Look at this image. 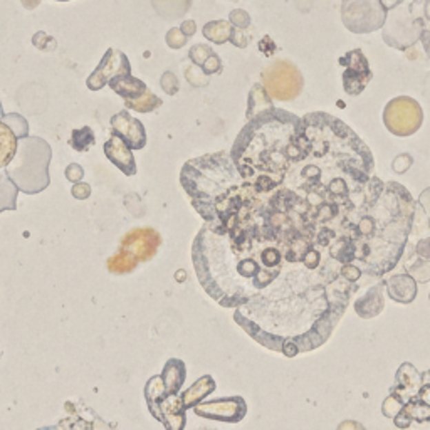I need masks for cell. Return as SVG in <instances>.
<instances>
[{"mask_svg":"<svg viewBox=\"0 0 430 430\" xmlns=\"http://www.w3.org/2000/svg\"><path fill=\"white\" fill-rule=\"evenodd\" d=\"M412 194L375 175L370 148L328 113L305 114L281 182L245 180L224 217L234 279L264 309L271 351L293 358L329 340L349 299L400 263Z\"/></svg>","mask_w":430,"mask_h":430,"instance_id":"obj_1","label":"cell"},{"mask_svg":"<svg viewBox=\"0 0 430 430\" xmlns=\"http://www.w3.org/2000/svg\"><path fill=\"white\" fill-rule=\"evenodd\" d=\"M180 182L192 198V207L205 222H212L234 192L244 183L227 152L188 160L180 172Z\"/></svg>","mask_w":430,"mask_h":430,"instance_id":"obj_2","label":"cell"},{"mask_svg":"<svg viewBox=\"0 0 430 430\" xmlns=\"http://www.w3.org/2000/svg\"><path fill=\"white\" fill-rule=\"evenodd\" d=\"M51 156L52 150L48 141L39 136H24L19 140L17 153L6 167V174L24 194H39L51 183Z\"/></svg>","mask_w":430,"mask_h":430,"instance_id":"obj_3","label":"cell"},{"mask_svg":"<svg viewBox=\"0 0 430 430\" xmlns=\"http://www.w3.org/2000/svg\"><path fill=\"white\" fill-rule=\"evenodd\" d=\"M160 242L161 237L155 229H133L123 237L118 254L108 259V269L114 274L132 272L138 264L150 260L156 254Z\"/></svg>","mask_w":430,"mask_h":430,"instance_id":"obj_4","label":"cell"},{"mask_svg":"<svg viewBox=\"0 0 430 430\" xmlns=\"http://www.w3.org/2000/svg\"><path fill=\"white\" fill-rule=\"evenodd\" d=\"M383 123L385 128L395 136H412L424 123V111L416 99L409 96H398L387 103L383 110Z\"/></svg>","mask_w":430,"mask_h":430,"instance_id":"obj_5","label":"cell"},{"mask_svg":"<svg viewBox=\"0 0 430 430\" xmlns=\"http://www.w3.org/2000/svg\"><path fill=\"white\" fill-rule=\"evenodd\" d=\"M263 79L269 96L279 101H291L298 98L303 90V78L298 69L284 61L269 66L264 71Z\"/></svg>","mask_w":430,"mask_h":430,"instance_id":"obj_6","label":"cell"},{"mask_svg":"<svg viewBox=\"0 0 430 430\" xmlns=\"http://www.w3.org/2000/svg\"><path fill=\"white\" fill-rule=\"evenodd\" d=\"M197 417L236 424L247 416V403L242 397H225L212 402H201L194 407Z\"/></svg>","mask_w":430,"mask_h":430,"instance_id":"obj_7","label":"cell"},{"mask_svg":"<svg viewBox=\"0 0 430 430\" xmlns=\"http://www.w3.org/2000/svg\"><path fill=\"white\" fill-rule=\"evenodd\" d=\"M130 72H132V66H130L128 57L118 49L110 48L103 56L101 63L94 69L93 74L88 78L86 84L91 91H99L113 78L120 74H130Z\"/></svg>","mask_w":430,"mask_h":430,"instance_id":"obj_8","label":"cell"},{"mask_svg":"<svg viewBox=\"0 0 430 430\" xmlns=\"http://www.w3.org/2000/svg\"><path fill=\"white\" fill-rule=\"evenodd\" d=\"M111 132L120 136L132 150H141L147 145V132L140 120L133 118L128 111H120L111 118Z\"/></svg>","mask_w":430,"mask_h":430,"instance_id":"obj_9","label":"cell"},{"mask_svg":"<svg viewBox=\"0 0 430 430\" xmlns=\"http://www.w3.org/2000/svg\"><path fill=\"white\" fill-rule=\"evenodd\" d=\"M353 308L363 320H371V318L382 314V311L385 309V281L380 279V281L370 284L367 293L356 299Z\"/></svg>","mask_w":430,"mask_h":430,"instance_id":"obj_10","label":"cell"},{"mask_svg":"<svg viewBox=\"0 0 430 430\" xmlns=\"http://www.w3.org/2000/svg\"><path fill=\"white\" fill-rule=\"evenodd\" d=\"M105 155L116 168H120L125 175H136V161H134L133 152L120 136H111L105 143Z\"/></svg>","mask_w":430,"mask_h":430,"instance_id":"obj_11","label":"cell"},{"mask_svg":"<svg viewBox=\"0 0 430 430\" xmlns=\"http://www.w3.org/2000/svg\"><path fill=\"white\" fill-rule=\"evenodd\" d=\"M422 387V373H418L417 368L412 363H403L395 375V383L391 387V393L400 397L403 402H409L417 395Z\"/></svg>","mask_w":430,"mask_h":430,"instance_id":"obj_12","label":"cell"},{"mask_svg":"<svg viewBox=\"0 0 430 430\" xmlns=\"http://www.w3.org/2000/svg\"><path fill=\"white\" fill-rule=\"evenodd\" d=\"M417 281L410 274H393L385 279V291L390 299L400 305H410L417 298Z\"/></svg>","mask_w":430,"mask_h":430,"instance_id":"obj_13","label":"cell"},{"mask_svg":"<svg viewBox=\"0 0 430 430\" xmlns=\"http://www.w3.org/2000/svg\"><path fill=\"white\" fill-rule=\"evenodd\" d=\"M187 409L183 405L178 393L170 395L163 398L160 403V420L161 424L170 430H182L187 424Z\"/></svg>","mask_w":430,"mask_h":430,"instance_id":"obj_14","label":"cell"},{"mask_svg":"<svg viewBox=\"0 0 430 430\" xmlns=\"http://www.w3.org/2000/svg\"><path fill=\"white\" fill-rule=\"evenodd\" d=\"M110 88L116 94H120L125 99H136L138 96L145 94L148 91V86L138 78H133L132 72L130 74H120L116 78L110 81Z\"/></svg>","mask_w":430,"mask_h":430,"instance_id":"obj_15","label":"cell"},{"mask_svg":"<svg viewBox=\"0 0 430 430\" xmlns=\"http://www.w3.org/2000/svg\"><path fill=\"white\" fill-rule=\"evenodd\" d=\"M214 390H215V380L210 375H203L194 383V385L190 387V389L182 391V393H178V395H180V398H182L185 409L188 410V409H194L197 403H201L203 398H205L207 395L212 393Z\"/></svg>","mask_w":430,"mask_h":430,"instance_id":"obj_16","label":"cell"},{"mask_svg":"<svg viewBox=\"0 0 430 430\" xmlns=\"http://www.w3.org/2000/svg\"><path fill=\"white\" fill-rule=\"evenodd\" d=\"M185 376H187V368L182 360H176V358L168 360L163 368V373H161V378H163V383H165V387H167L168 393L170 395L180 393L183 382H185Z\"/></svg>","mask_w":430,"mask_h":430,"instance_id":"obj_17","label":"cell"},{"mask_svg":"<svg viewBox=\"0 0 430 430\" xmlns=\"http://www.w3.org/2000/svg\"><path fill=\"white\" fill-rule=\"evenodd\" d=\"M19 140L21 138L14 133V130L6 121L0 120V170L14 160L19 148Z\"/></svg>","mask_w":430,"mask_h":430,"instance_id":"obj_18","label":"cell"},{"mask_svg":"<svg viewBox=\"0 0 430 430\" xmlns=\"http://www.w3.org/2000/svg\"><path fill=\"white\" fill-rule=\"evenodd\" d=\"M168 395L167 387H165L161 375H155L148 380L145 387V398H147L148 410L156 420H160V403Z\"/></svg>","mask_w":430,"mask_h":430,"instance_id":"obj_19","label":"cell"},{"mask_svg":"<svg viewBox=\"0 0 430 430\" xmlns=\"http://www.w3.org/2000/svg\"><path fill=\"white\" fill-rule=\"evenodd\" d=\"M271 108H274V105H272L271 96H269L266 88L260 86V84H256V86L251 90V93H249L247 113H245L247 121L252 120V118L259 116L260 113L271 110Z\"/></svg>","mask_w":430,"mask_h":430,"instance_id":"obj_20","label":"cell"},{"mask_svg":"<svg viewBox=\"0 0 430 430\" xmlns=\"http://www.w3.org/2000/svg\"><path fill=\"white\" fill-rule=\"evenodd\" d=\"M194 0H152L155 12L165 19H180L190 10Z\"/></svg>","mask_w":430,"mask_h":430,"instance_id":"obj_21","label":"cell"},{"mask_svg":"<svg viewBox=\"0 0 430 430\" xmlns=\"http://www.w3.org/2000/svg\"><path fill=\"white\" fill-rule=\"evenodd\" d=\"M19 187L10 180L6 170L0 172V212L17 209Z\"/></svg>","mask_w":430,"mask_h":430,"instance_id":"obj_22","label":"cell"},{"mask_svg":"<svg viewBox=\"0 0 430 430\" xmlns=\"http://www.w3.org/2000/svg\"><path fill=\"white\" fill-rule=\"evenodd\" d=\"M234 25L230 21H212L209 24L203 25L202 32L205 39H209L214 44H224V42L230 41V34H232Z\"/></svg>","mask_w":430,"mask_h":430,"instance_id":"obj_23","label":"cell"},{"mask_svg":"<svg viewBox=\"0 0 430 430\" xmlns=\"http://www.w3.org/2000/svg\"><path fill=\"white\" fill-rule=\"evenodd\" d=\"M405 271L417 283H430V259H424V257L413 254L405 260Z\"/></svg>","mask_w":430,"mask_h":430,"instance_id":"obj_24","label":"cell"},{"mask_svg":"<svg viewBox=\"0 0 430 430\" xmlns=\"http://www.w3.org/2000/svg\"><path fill=\"white\" fill-rule=\"evenodd\" d=\"M163 105V101L152 93V91H147L145 94L138 96L136 99H125V106L128 110H134V111H140V113H150V111H155Z\"/></svg>","mask_w":430,"mask_h":430,"instance_id":"obj_25","label":"cell"},{"mask_svg":"<svg viewBox=\"0 0 430 430\" xmlns=\"http://www.w3.org/2000/svg\"><path fill=\"white\" fill-rule=\"evenodd\" d=\"M94 133L90 126H84L81 130H74L71 136V145L76 152H86L90 150V147L94 145Z\"/></svg>","mask_w":430,"mask_h":430,"instance_id":"obj_26","label":"cell"},{"mask_svg":"<svg viewBox=\"0 0 430 430\" xmlns=\"http://www.w3.org/2000/svg\"><path fill=\"white\" fill-rule=\"evenodd\" d=\"M403 410H405V412L412 417V420H417V422L430 420V407L427 405V403L420 402L416 397L410 398V400L405 403Z\"/></svg>","mask_w":430,"mask_h":430,"instance_id":"obj_27","label":"cell"},{"mask_svg":"<svg viewBox=\"0 0 430 430\" xmlns=\"http://www.w3.org/2000/svg\"><path fill=\"white\" fill-rule=\"evenodd\" d=\"M403 407H405V402H403L400 397H397V395H395V393H390L389 397H387L385 400H383L382 413L387 418H393V417H397L398 413L402 412Z\"/></svg>","mask_w":430,"mask_h":430,"instance_id":"obj_28","label":"cell"},{"mask_svg":"<svg viewBox=\"0 0 430 430\" xmlns=\"http://www.w3.org/2000/svg\"><path fill=\"white\" fill-rule=\"evenodd\" d=\"M2 120L14 130V133L17 134L19 138H24V136H27V133H29V125H27L25 118H22L21 114H17V113L6 114Z\"/></svg>","mask_w":430,"mask_h":430,"instance_id":"obj_29","label":"cell"},{"mask_svg":"<svg viewBox=\"0 0 430 430\" xmlns=\"http://www.w3.org/2000/svg\"><path fill=\"white\" fill-rule=\"evenodd\" d=\"M210 54H214L212 48H209V45H205V44H197L190 49L188 57H190V61L195 64V66L201 68L202 64L209 59Z\"/></svg>","mask_w":430,"mask_h":430,"instance_id":"obj_30","label":"cell"},{"mask_svg":"<svg viewBox=\"0 0 430 430\" xmlns=\"http://www.w3.org/2000/svg\"><path fill=\"white\" fill-rule=\"evenodd\" d=\"M187 39L188 37L182 32L180 27H172V29L167 32V36H165V41H167L168 48H172V49L183 48V45L187 44Z\"/></svg>","mask_w":430,"mask_h":430,"instance_id":"obj_31","label":"cell"},{"mask_svg":"<svg viewBox=\"0 0 430 430\" xmlns=\"http://www.w3.org/2000/svg\"><path fill=\"white\" fill-rule=\"evenodd\" d=\"M412 165H413L412 155H409V153H400V155L395 156L393 161H391V170L397 175H403L410 170Z\"/></svg>","mask_w":430,"mask_h":430,"instance_id":"obj_32","label":"cell"},{"mask_svg":"<svg viewBox=\"0 0 430 430\" xmlns=\"http://www.w3.org/2000/svg\"><path fill=\"white\" fill-rule=\"evenodd\" d=\"M160 83H161V88H163L165 93H168V94H175L180 88L178 79L175 78L174 72H165V74L161 76Z\"/></svg>","mask_w":430,"mask_h":430,"instance_id":"obj_33","label":"cell"},{"mask_svg":"<svg viewBox=\"0 0 430 430\" xmlns=\"http://www.w3.org/2000/svg\"><path fill=\"white\" fill-rule=\"evenodd\" d=\"M202 71L203 74H215V72H218L222 69V63H221V57L217 56V54H210L209 59L205 61V63L202 64Z\"/></svg>","mask_w":430,"mask_h":430,"instance_id":"obj_34","label":"cell"},{"mask_svg":"<svg viewBox=\"0 0 430 430\" xmlns=\"http://www.w3.org/2000/svg\"><path fill=\"white\" fill-rule=\"evenodd\" d=\"M229 21H230V24L236 25L237 29H244V27L249 25L251 19H249V15L245 14L244 10H232L229 15Z\"/></svg>","mask_w":430,"mask_h":430,"instance_id":"obj_35","label":"cell"},{"mask_svg":"<svg viewBox=\"0 0 430 430\" xmlns=\"http://www.w3.org/2000/svg\"><path fill=\"white\" fill-rule=\"evenodd\" d=\"M416 254L424 257V259H430V234L425 237H420L416 244Z\"/></svg>","mask_w":430,"mask_h":430,"instance_id":"obj_36","label":"cell"},{"mask_svg":"<svg viewBox=\"0 0 430 430\" xmlns=\"http://www.w3.org/2000/svg\"><path fill=\"white\" fill-rule=\"evenodd\" d=\"M71 194H72V197L78 198V201H84V198H88L91 195V187L88 185V183L76 182L74 187H72Z\"/></svg>","mask_w":430,"mask_h":430,"instance_id":"obj_37","label":"cell"},{"mask_svg":"<svg viewBox=\"0 0 430 430\" xmlns=\"http://www.w3.org/2000/svg\"><path fill=\"white\" fill-rule=\"evenodd\" d=\"M83 176H84V170L79 167L78 163H71L66 168V178L69 180V182H72V183L81 182V178H83Z\"/></svg>","mask_w":430,"mask_h":430,"instance_id":"obj_38","label":"cell"},{"mask_svg":"<svg viewBox=\"0 0 430 430\" xmlns=\"http://www.w3.org/2000/svg\"><path fill=\"white\" fill-rule=\"evenodd\" d=\"M418 205L422 207L424 214L427 215L429 222H430V187L425 188L420 195H418Z\"/></svg>","mask_w":430,"mask_h":430,"instance_id":"obj_39","label":"cell"},{"mask_svg":"<svg viewBox=\"0 0 430 430\" xmlns=\"http://www.w3.org/2000/svg\"><path fill=\"white\" fill-rule=\"evenodd\" d=\"M412 417L409 416V413L405 412V410L402 409V412L398 413L397 417H393V424L397 425L398 429H407V427H410V425H412Z\"/></svg>","mask_w":430,"mask_h":430,"instance_id":"obj_40","label":"cell"},{"mask_svg":"<svg viewBox=\"0 0 430 430\" xmlns=\"http://www.w3.org/2000/svg\"><path fill=\"white\" fill-rule=\"evenodd\" d=\"M230 42H232L234 45H237V48H245V44H247V39H245V36H244V32H242V30L234 27L232 34H230Z\"/></svg>","mask_w":430,"mask_h":430,"instance_id":"obj_41","label":"cell"},{"mask_svg":"<svg viewBox=\"0 0 430 430\" xmlns=\"http://www.w3.org/2000/svg\"><path fill=\"white\" fill-rule=\"evenodd\" d=\"M416 398H418V400H420V402L427 403V405L430 407V382H427V383H422L420 390L417 391Z\"/></svg>","mask_w":430,"mask_h":430,"instance_id":"obj_42","label":"cell"},{"mask_svg":"<svg viewBox=\"0 0 430 430\" xmlns=\"http://www.w3.org/2000/svg\"><path fill=\"white\" fill-rule=\"evenodd\" d=\"M180 29H182V32L185 34L187 37H192L195 34V30H197V24H195V21H192V19H187V21L182 22Z\"/></svg>","mask_w":430,"mask_h":430,"instance_id":"obj_43","label":"cell"},{"mask_svg":"<svg viewBox=\"0 0 430 430\" xmlns=\"http://www.w3.org/2000/svg\"><path fill=\"white\" fill-rule=\"evenodd\" d=\"M41 2H42V0H21V3L25 7L27 10L37 9V7L41 6Z\"/></svg>","mask_w":430,"mask_h":430,"instance_id":"obj_44","label":"cell"},{"mask_svg":"<svg viewBox=\"0 0 430 430\" xmlns=\"http://www.w3.org/2000/svg\"><path fill=\"white\" fill-rule=\"evenodd\" d=\"M430 382V370L425 371V373H422V383H427Z\"/></svg>","mask_w":430,"mask_h":430,"instance_id":"obj_45","label":"cell"},{"mask_svg":"<svg viewBox=\"0 0 430 430\" xmlns=\"http://www.w3.org/2000/svg\"><path fill=\"white\" fill-rule=\"evenodd\" d=\"M6 116V114H3V110H2V105H0V120H2V118Z\"/></svg>","mask_w":430,"mask_h":430,"instance_id":"obj_46","label":"cell"},{"mask_svg":"<svg viewBox=\"0 0 430 430\" xmlns=\"http://www.w3.org/2000/svg\"><path fill=\"white\" fill-rule=\"evenodd\" d=\"M56 2H69V0H56Z\"/></svg>","mask_w":430,"mask_h":430,"instance_id":"obj_47","label":"cell"},{"mask_svg":"<svg viewBox=\"0 0 430 430\" xmlns=\"http://www.w3.org/2000/svg\"><path fill=\"white\" fill-rule=\"evenodd\" d=\"M429 232H430V222H429Z\"/></svg>","mask_w":430,"mask_h":430,"instance_id":"obj_48","label":"cell"},{"mask_svg":"<svg viewBox=\"0 0 430 430\" xmlns=\"http://www.w3.org/2000/svg\"><path fill=\"white\" fill-rule=\"evenodd\" d=\"M429 299H430V294H429Z\"/></svg>","mask_w":430,"mask_h":430,"instance_id":"obj_49","label":"cell"}]
</instances>
